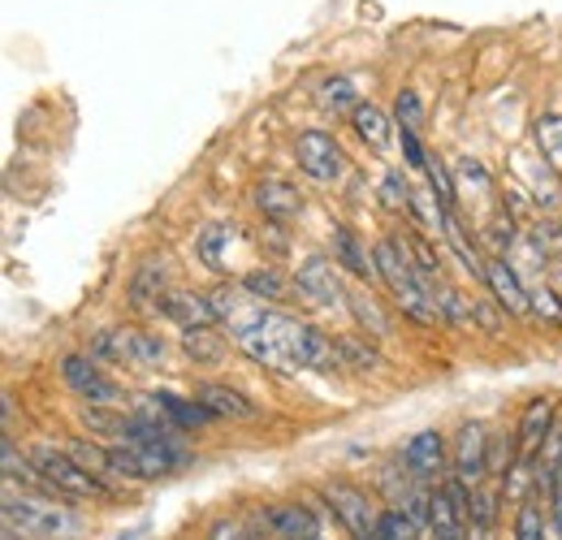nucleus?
<instances>
[{"label": "nucleus", "mask_w": 562, "mask_h": 540, "mask_svg": "<svg viewBox=\"0 0 562 540\" xmlns=\"http://www.w3.org/2000/svg\"><path fill=\"white\" fill-rule=\"evenodd\" d=\"M122 540H126V537H122Z\"/></svg>", "instance_id": "nucleus-43"}, {"label": "nucleus", "mask_w": 562, "mask_h": 540, "mask_svg": "<svg viewBox=\"0 0 562 540\" xmlns=\"http://www.w3.org/2000/svg\"><path fill=\"white\" fill-rule=\"evenodd\" d=\"M209 303L216 320H234L238 316V285H216L209 294Z\"/></svg>", "instance_id": "nucleus-35"}, {"label": "nucleus", "mask_w": 562, "mask_h": 540, "mask_svg": "<svg viewBox=\"0 0 562 540\" xmlns=\"http://www.w3.org/2000/svg\"><path fill=\"white\" fill-rule=\"evenodd\" d=\"M151 398H156V406L165 410V419H169L173 428H182V432H187V428H204V424L216 419L209 406L187 403V398H173V394H165V390H160V394H151Z\"/></svg>", "instance_id": "nucleus-20"}, {"label": "nucleus", "mask_w": 562, "mask_h": 540, "mask_svg": "<svg viewBox=\"0 0 562 540\" xmlns=\"http://www.w3.org/2000/svg\"><path fill=\"white\" fill-rule=\"evenodd\" d=\"M412 187L403 182V173H385V182H381V203L385 207H412Z\"/></svg>", "instance_id": "nucleus-34"}, {"label": "nucleus", "mask_w": 562, "mask_h": 540, "mask_svg": "<svg viewBox=\"0 0 562 540\" xmlns=\"http://www.w3.org/2000/svg\"><path fill=\"white\" fill-rule=\"evenodd\" d=\"M468 540H493V524H485V519H472V528H468Z\"/></svg>", "instance_id": "nucleus-41"}, {"label": "nucleus", "mask_w": 562, "mask_h": 540, "mask_svg": "<svg viewBox=\"0 0 562 540\" xmlns=\"http://www.w3.org/2000/svg\"><path fill=\"white\" fill-rule=\"evenodd\" d=\"M468 528H472V488L454 475V480L432 488L428 532H432V540H468Z\"/></svg>", "instance_id": "nucleus-3"}, {"label": "nucleus", "mask_w": 562, "mask_h": 540, "mask_svg": "<svg viewBox=\"0 0 562 540\" xmlns=\"http://www.w3.org/2000/svg\"><path fill=\"white\" fill-rule=\"evenodd\" d=\"M376 537L381 540H420V528H416V519H407L398 506H390V510H381Z\"/></svg>", "instance_id": "nucleus-28"}, {"label": "nucleus", "mask_w": 562, "mask_h": 540, "mask_svg": "<svg viewBox=\"0 0 562 540\" xmlns=\"http://www.w3.org/2000/svg\"><path fill=\"white\" fill-rule=\"evenodd\" d=\"M325 502L334 506V515L347 524V532H351L355 540L376 537L381 510L368 502V493H363V488H355V484H347V480H329V484H325Z\"/></svg>", "instance_id": "nucleus-6"}, {"label": "nucleus", "mask_w": 562, "mask_h": 540, "mask_svg": "<svg viewBox=\"0 0 562 540\" xmlns=\"http://www.w3.org/2000/svg\"><path fill=\"white\" fill-rule=\"evenodd\" d=\"M256 207L269 221H294V216H303V195L290 182H281V178H265L256 187Z\"/></svg>", "instance_id": "nucleus-15"}, {"label": "nucleus", "mask_w": 562, "mask_h": 540, "mask_svg": "<svg viewBox=\"0 0 562 540\" xmlns=\"http://www.w3.org/2000/svg\"><path fill=\"white\" fill-rule=\"evenodd\" d=\"M454 178H459V187L463 191H472L476 187V195H490V173H485V165L481 160H472V156H463L459 165H454Z\"/></svg>", "instance_id": "nucleus-31"}, {"label": "nucleus", "mask_w": 562, "mask_h": 540, "mask_svg": "<svg viewBox=\"0 0 562 540\" xmlns=\"http://www.w3.org/2000/svg\"><path fill=\"white\" fill-rule=\"evenodd\" d=\"M70 454H74V463L87 468L91 475H113V450L100 446V441H74Z\"/></svg>", "instance_id": "nucleus-26"}, {"label": "nucleus", "mask_w": 562, "mask_h": 540, "mask_svg": "<svg viewBox=\"0 0 562 540\" xmlns=\"http://www.w3.org/2000/svg\"><path fill=\"white\" fill-rule=\"evenodd\" d=\"M351 126H355V135L363 138L372 151H385L390 143H394V135H390V117L376 109V104H359L351 113Z\"/></svg>", "instance_id": "nucleus-19"}, {"label": "nucleus", "mask_w": 562, "mask_h": 540, "mask_svg": "<svg viewBox=\"0 0 562 540\" xmlns=\"http://www.w3.org/2000/svg\"><path fill=\"white\" fill-rule=\"evenodd\" d=\"M450 463H454V475H459L468 488L485 484V475H490V437H485L481 424H463V428H459Z\"/></svg>", "instance_id": "nucleus-8"}, {"label": "nucleus", "mask_w": 562, "mask_h": 540, "mask_svg": "<svg viewBox=\"0 0 562 540\" xmlns=\"http://www.w3.org/2000/svg\"><path fill=\"white\" fill-rule=\"evenodd\" d=\"M195 403L209 406L216 419H256V406H251L247 394H238V390H229V385H216V381L195 390Z\"/></svg>", "instance_id": "nucleus-16"}, {"label": "nucleus", "mask_w": 562, "mask_h": 540, "mask_svg": "<svg viewBox=\"0 0 562 540\" xmlns=\"http://www.w3.org/2000/svg\"><path fill=\"white\" fill-rule=\"evenodd\" d=\"M294 285H299V294H303L307 303H316V307H338V303H347V290H342L338 272H334V265H329L325 256L303 260V269H299V277H294Z\"/></svg>", "instance_id": "nucleus-9"}, {"label": "nucleus", "mask_w": 562, "mask_h": 540, "mask_svg": "<svg viewBox=\"0 0 562 540\" xmlns=\"http://www.w3.org/2000/svg\"><path fill=\"white\" fill-rule=\"evenodd\" d=\"M363 540H381V537H363Z\"/></svg>", "instance_id": "nucleus-42"}, {"label": "nucleus", "mask_w": 562, "mask_h": 540, "mask_svg": "<svg viewBox=\"0 0 562 540\" xmlns=\"http://www.w3.org/2000/svg\"><path fill=\"white\" fill-rule=\"evenodd\" d=\"M550 432H554V398H532V403L524 406V415H519V432H515V437H519V454L537 459Z\"/></svg>", "instance_id": "nucleus-11"}, {"label": "nucleus", "mask_w": 562, "mask_h": 540, "mask_svg": "<svg viewBox=\"0 0 562 540\" xmlns=\"http://www.w3.org/2000/svg\"><path fill=\"white\" fill-rule=\"evenodd\" d=\"M403 463L412 468V475H416L420 484H432L437 475L446 472V437H441L437 428L416 432V437L407 441V450H403Z\"/></svg>", "instance_id": "nucleus-10"}, {"label": "nucleus", "mask_w": 562, "mask_h": 540, "mask_svg": "<svg viewBox=\"0 0 562 540\" xmlns=\"http://www.w3.org/2000/svg\"><path fill=\"white\" fill-rule=\"evenodd\" d=\"M334 341H338V355H342V368L347 372H376L381 368V355L363 338H334Z\"/></svg>", "instance_id": "nucleus-24"}, {"label": "nucleus", "mask_w": 562, "mask_h": 540, "mask_svg": "<svg viewBox=\"0 0 562 540\" xmlns=\"http://www.w3.org/2000/svg\"><path fill=\"white\" fill-rule=\"evenodd\" d=\"M398 138H403V156H407V165H412V169H428V156H424L416 131H403Z\"/></svg>", "instance_id": "nucleus-39"}, {"label": "nucleus", "mask_w": 562, "mask_h": 540, "mask_svg": "<svg viewBox=\"0 0 562 540\" xmlns=\"http://www.w3.org/2000/svg\"><path fill=\"white\" fill-rule=\"evenodd\" d=\"M209 540H256V532L247 528V519H216L209 528Z\"/></svg>", "instance_id": "nucleus-37"}, {"label": "nucleus", "mask_w": 562, "mask_h": 540, "mask_svg": "<svg viewBox=\"0 0 562 540\" xmlns=\"http://www.w3.org/2000/svg\"><path fill=\"white\" fill-rule=\"evenodd\" d=\"M61 381H66L87 406L126 403V390H122L117 381H109V376L95 368V359H87V355H66V359H61Z\"/></svg>", "instance_id": "nucleus-5"}, {"label": "nucleus", "mask_w": 562, "mask_h": 540, "mask_svg": "<svg viewBox=\"0 0 562 540\" xmlns=\"http://www.w3.org/2000/svg\"><path fill=\"white\" fill-rule=\"evenodd\" d=\"M165 355H169V346H165V341L135 329V363H165Z\"/></svg>", "instance_id": "nucleus-36"}, {"label": "nucleus", "mask_w": 562, "mask_h": 540, "mask_svg": "<svg viewBox=\"0 0 562 540\" xmlns=\"http://www.w3.org/2000/svg\"><path fill=\"white\" fill-rule=\"evenodd\" d=\"M515 243H519V234H515V221H510L506 212L485 225V247L493 251V260H506V251H510Z\"/></svg>", "instance_id": "nucleus-29"}, {"label": "nucleus", "mask_w": 562, "mask_h": 540, "mask_svg": "<svg viewBox=\"0 0 562 540\" xmlns=\"http://www.w3.org/2000/svg\"><path fill=\"white\" fill-rule=\"evenodd\" d=\"M165 294H169V269H165V260L139 265L135 277H131V307L135 312H151V307H160Z\"/></svg>", "instance_id": "nucleus-14"}, {"label": "nucleus", "mask_w": 562, "mask_h": 540, "mask_svg": "<svg viewBox=\"0 0 562 540\" xmlns=\"http://www.w3.org/2000/svg\"><path fill=\"white\" fill-rule=\"evenodd\" d=\"M550 524H554V532L562 537V475L554 480V488H550Z\"/></svg>", "instance_id": "nucleus-40"}, {"label": "nucleus", "mask_w": 562, "mask_h": 540, "mask_svg": "<svg viewBox=\"0 0 562 540\" xmlns=\"http://www.w3.org/2000/svg\"><path fill=\"white\" fill-rule=\"evenodd\" d=\"M359 104H363V100H355V82L351 78H342V74H338V78H329V82L321 87V109H325V113H334V117L355 113Z\"/></svg>", "instance_id": "nucleus-23"}, {"label": "nucleus", "mask_w": 562, "mask_h": 540, "mask_svg": "<svg viewBox=\"0 0 562 540\" xmlns=\"http://www.w3.org/2000/svg\"><path fill=\"white\" fill-rule=\"evenodd\" d=\"M229 234H234L229 225H209V229L200 234V256H204L209 269H221V247L229 243Z\"/></svg>", "instance_id": "nucleus-32"}, {"label": "nucleus", "mask_w": 562, "mask_h": 540, "mask_svg": "<svg viewBox=\"0 0 562 540\" xmlns=\"http://www.w3.org/2000/svg\"><path fill=\"white\" fill-rule=\"evenodd\" d=\"M182 350L195 359V363H216L225 355V341L216 338L212 329H182Z\"/></svg>", "instance_id": "nucleus-25"}, {"label": "nucleus", "mask_w": 562, "mask_h": 540, "mask_svg": "<svg viewBox=\"0 0 562 540\" xmlns=\"http://www.w3.org/2000/svg\"><path fill=\"white\" fill-rule=\"evenodd\" d=\"M347 307H351L355 320L368 329V338L372 341L390 338V320H385V312L376 307V299H372L368 290H351V294H347Z\"/></svg>", "instance_id": "nucleus-21"}, {"label": "nucleus", "mask_w": 562, "mask_h": 540, "mask_svg": "<svg viewBox=\"0 0 562 540\" xmlns=\"http://www.w3.org/2000/svg\"><path fill=\"white\" fill-rule=\"evenodd\" d=\"M485 281H490L493 299H497V307H502V312L519 316V312H528V307H532V303H528L524 281L515 277V269H510L506 260H490V265H485Z\"/></svg>", "instance_id": "nucleus-13"}, {"label": "nucleus", "mask_w": 562, "mask_h": 540, "mask_svg": "<svg viewBox=\"0 0 562 540\" xmlns=\"http://www.w3.org/2000/svg\"><path fill=\"white\" fill-rule=\"evenodd\" d=\"M294 156H299V169L316 182H338L347 173V156L338 147V138L325 135V131H307L294 143Z\"/></svg>", "instance_id": "nucleus-7"}, {"label": "nucleus", "mask_w": 562, "mask_h": 540, "mask_svg": "<svg viewBox=\"0 0 562 540\" xmlns=\"http://www.w3.org/2000/svg\"><path fill=\"white\" fill-rule=\"evenodd\" d=\"M160 316H169V320H178L182 329H209L212 320V303L209 294H187V290H169L165 299H160V307H156Z\"/></svg>", "instance_id": "nucleus-12"}, {"label": "nucleus", "mask_w": 562, "mask_h": 540, "mask_svg": "<svg viewBox=\"0 0 562 540\" xmlns=\"http://www.w3.org/2000/svg\"><path fill=\"white\" fill-rule=\"evenodd\" d=\"M372 256H376V272H381V281L394 290L398 307H403L412 320L432 325V320H437V303H432L428 285L420 281V269H416L412 251H407L403 243H394V238H381Z\"/></svg>", "instance_id": "nucleus-1"}, {"label": "nucleus", "mask_w": 562, "mask_h": 540, "mask_svg": "<svg viewBox=\"0 0 562 540\" xmlns=\"http://www.w3.org/2000/svg\"><path fill=\"white\" fill-rule=\"evenodd\" d=\"M4 528L9 532H22V537H35V540H61L70 537L74 528V515L61 510L57 502H44V497H18L13 488L4 493Z\"/></svg>", "instance_id": "nucleus-2"}, {"label": "nucleus", "mask_w": 562, "mask_h": 540, "mask_svg": "<svg viewBox=\"0 0 562 540\" xmlns=\"http://www.w3.org/2000/svg\"><path fill=\"white\" fill-rule=\"evenodd\" d=\"M334 260L347 272H355V277H363V281H376V277H381V272H376V256H368V251L355 243L351 229H334Z\"/></svg>", "instance_id": "nucleus-18"}, {"label": "nucleus", "mask_w": 562, "mask_h": 540, "mask_svg": "<svg viewBox=\"0 0 562 540\" xmlns=\"http://www.w3.org/2000/svg\"><path fill=\"white\" fill-rule=\"evenodd\" d=\"M394 117H398V131H420L424 122V104L416 91H403L398 100H394Z\"/></svg>", "instance_id": "nucleus-33"}, {"label": "nucleus", "mask_w": 562, "mask_h": 540, "mask_svg": "<svg viewBox=\"0 0 562 540\" xmlns=\"http://www.w3.org/2000/svg\"><path fill=\"white\" fill-rule=\"evenodd\" d=\"M515 540H546V515L537 502H524L515 510Z\"/></svg>", "instance_id": "nucleus-30"}, {"label": "nucleus", "mask_w": 562, "mask_h": 540, "mask_svg": "<svg viewBox=\"0 0 562 540\" xmlns=\"http://www.w3.org/2000/svg\"><path fill=\"white\" fill-rule=\"evenodd\" d=\"M528 303H532V312H546L550 320H562V307H559V299H554V290H532Z\"/></svg>", "instance_id": "nucleus-38"}, {"label": "nucleus", "mask_w": 562, "mask_h": 540, "mask_svg": "<svg viewBox=\"0 0 562 540\" xmlns=\"http://www.w3.org/2000/svg\"><path fill=\"white\" fill-rule=\"evenodd\" d=\"M31 463L40 468L44 484H48L53 493H66V497H95V493L104 488V480H100V475H91L87 468H78V463H74L70 450L35 446V450H31Z\"/></svg>", "instance_id": "nucleus-4"}, {"label": "nucleus", "mask_w": 562, "mask_h": 540, "mask_svg": "<svg viewBox=\"0 0 562 540\" xmlns=\"http://www.w3.org/2000/svg\"><path fill=\"white\" fill-rule=\"evenodd\" d=\"M537 151H541V160L562 169V117H541L537 122Z\"/></svg>", "instance_id": "nucleus-27"}, {"label": "nucleus", "mask_w": 562, "mask_h": 540, "mask_svg": "<svg viewBox=\"0 0 562 540\" xmlns=\"http://www.w3.org/2000/svg\"><path fill=\"white\" fill-rule=\"evenodd\" d=\"M269 519L281 540H321V519L307 506H269Z\"/></svg>", "instance_id": "nucleus-17"}, {"label": "nucleus", "mask_w": 562, "mask_h": 540, "mask_svg": "<svg viewBox=\"0 0 562 540\" xmlns=\"http://www.w3.org/2000/svg\"><path fill=\"white\" fill-rule=\"evenodd\" d=\"M243 290L251 294V299H260V303H281L285 294H290V281L281 277V269H251L243 277Z\"/></svg>", "instance_id": "nucleus-22"}]
</instances>
